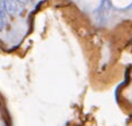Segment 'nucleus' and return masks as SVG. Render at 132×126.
Instances as JSON below:
<instances>
[{
    "instance_id": "2",
    "label": "nucleus",
    "mask_w": 132,
    "mask_h": 126,
    "mask_svg": "<svg viewBox=\"0 0 132 126\" xmlns=\"http://www.w3.org/2000/svg\"><path fill=\"white\" fill-rule=\"evenodd\" d=\"M6 24V8L4 0H0V31L4 29Z\"/></svg>"
},
{
    "instance_id": "1",
    "label": "nucleus",
    "mask_w": 132,
    "mask_h": 126,
    "mask_svg": "<svg viewBox=\"0 0 132 126\" xmlns=\"http://www.w3.org/2000/svg\"><path fill=\"white\" fill-rule=\"evenodd\" d=\"M4 2H5L6 11L10 15L17 14V12L20 10V8L22 6L18 0H4Z\"/></svg>"
},
{
    "instance_id": "3",
    "label": "nucleus",
    "mask_w": 132,
    "mask_h": 126,
    "mask_svg": "<svg viewBox=\"0 0 132 126\" xmlns=\"http://www.w3.org/2000/svg\"><path fill=\"white\" fill-rule=\"evenodd\" d=\"M19 2H20L21 5H24V4H26V2H27V0H18Z\"/></svg>"
}]
</instances>
